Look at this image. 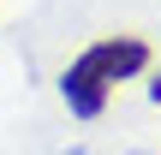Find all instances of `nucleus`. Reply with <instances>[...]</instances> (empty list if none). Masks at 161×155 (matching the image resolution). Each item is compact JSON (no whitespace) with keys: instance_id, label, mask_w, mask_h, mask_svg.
<instances>
[{"instance_id":"f257e3e1","label":"nucleus","mask_w":161,"mask_h":155,"mask_svg":"<svg viewBox=\"0 0 161 155\" xmlns=\"http://www.w3.org/2000/svg\"><path fill=\"white\" fill-rule=\"evenodd\" d=\"M143 66H149V42H143V36H108V42L84 48V54L60 72V96H66V108H72L78 119H96V113L108 108V90H114L119 78L143 72Z\"/></svg>"},{"instance_id":"f03ea898","label":"nucleus","mask_w":161,"mask_h":155,"mask_svg":"<svg viewBox=\"0 0 161 155\" xmlns=\"http://www.w3.org/2000/svg\"><path fill=\"white\" fill-rule=\"evenodd\" d=\"M149 102H161V78H155V84H149Z\"/></svg>"},{"instance_id":"7ed1b4c3","label":"nucleus","mask_w":161,"mask_h":155,"mask_svg":"<svg viewBox=\"0 0 161 155\" xmlns=\"http://www.w3.org/2000/svg\"><path fill=\"white\" fill-rule=\"evenodd\" d=\"M66 155H90V149H66Z\"/></svg>"},{"instance_id":"20e7f679","label":"nucleus","mask_w":161,"mask_h":155,"mask_svg":"<svg viewBox=\"0 0 161 155\" xmlns=\"http://www.w3.org/2000/svg\"><path fill=\"white\" fill-rule=\"evenodd\" d=\"M131 155H143V149H131Z\"/></svg>"}]
</instances>
